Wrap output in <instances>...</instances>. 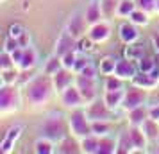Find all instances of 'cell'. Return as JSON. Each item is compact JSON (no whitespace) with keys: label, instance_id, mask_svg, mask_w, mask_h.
I'll return each instance as SVG.
<instances>
[{"label":"cell","instance_id":"e0dca14e","mask_svg":"<svg viewBox=\"0 0 159 154\" xmlns=\"http://www.w3.org/2000/svg\"><path fill=\"white\" fill-rule=\"evenodd\" d=\"M132 84L134 86H139V88H143V90H147V88H154L156 84H157V81L152 77L150 73H147V72H141V73H136L132 79Z\"/></svg>","mask_w":159,"mask_h":154},{"label":"cell","instance_id":"8fae6325","mask_svg":"<svg viewBox=\"0 0 159 154\" xmlns=\"http://www.w3.org/2000/svg\"><path fill=\"white\" fill-rule=\"evenodd\" d=\"M52 82H54V86H56V90L57 91H63V90H66L70 84H72V75H70V72H68V68H59L57 72L52 75Z\"/></svg>","mask_w":159,"mask_h":154},{"label":"cell","instance_id":"ac0fdd59","mask_svg":"<svg viewBox=\"0 0 159 154\" xmlns=\"http://www.w3.org/2000/svg\"><path fill=\"white\" fill-rule=\"evenodd\" d=\"M129 136H130V140H132L134 147H138V149H145V145H147V134L143 133L141 125H132L130 131H129Z\"/></svg>","mask_w":159,"mask_h":154},{"label":"cell","instance_id":"7bdbcfd3","mask_svg":"<svg viewBox=\"0 0 159 154\" xmlns=\"http://www.w3.org/2000/svg\"><path fill=\"white\" fill-rule=\"evenodd\" d=\"M138 4H139V9H143V11H152V9H156L157 0H138Z\"/></svg>","mask_w":159,"mask_h":154},{"label":"cell","instance_id":"f907efd6","mask_svg":"<svg viewBox=\"0 0 159 154\" xmlns=\"http://www.w3.org/2000/svg\"><path fill=\"white\" fill-rule=\"evenodd\" d=\"M156 9H157V11H159V0H157V4H156Z\"/></svg>","mask_w":159,"mask_h":154},{"label":"cell","instance_id":"5bb4252c","mask_svg":"<svg viewBox=\"0 0 159 154\" xmlns=\"http://www.w3.org/2000/svg\"><path fill=\"white\" fill-rule=\"evenodd\" d=\"M109 34H111V29H109V23L106 22H98L91 25V29H89V34L88 36L91 38L93 41H104V40H107Z\"/></svg>","mask_w":159,"mask_h":154},{"label":"cell","instance_id":"cb8c5ba5","mask_svg":"<svg viewBox=\"0 0 159 154\" xmlns=\"http://www.w3.org/2000/svg\"><path fill=\"white\" fill-rule=\"evenodd\" d=\"M141 129L143 133L147 134V138H159V127H157V120H154V118H147L143 124H141Z\"/></svg>","mask_w":159,"mask_h":154},{"label":"cell","instance_id":"2e32d148","mask_svg":"<svg viewBox=\"0 0 159 154\" xmlns=\"http://www.w3.org/2000/svg\"><path fill=\"white\" fill-rule=\"evenodd\" d=\"M84 23H86V18H82L79 13H75V15L70 18V22H68V32H70L73 38L80 36L82 30H84Z\"/></svg>","mask_w":159,"mask_h":154},{"label":"cell","instance_id":"8d00e7d4","mask_svg":"<svg viewBox=\"0 0 159 154\" xmlns=\"http://www.w3.org/2000/svg\"><path fill=\"white\" fill-rule=\"evenodd\" d=\"M23 32H25V29H23V25H20V23H13V25H9V30H7V36L11 38H22Z\"/></svg>","mask_w":159,"mask_h":154},{"label":"cell","instance_id":"277c9868","mask_svg":"<svg viewBox=\"0 0 159 154\" xmlns=\"http://www.w3.org/2000/svg\"><path fill=\"white\" fill-rule=\"evenodd\" d=\"M75 84H77V88H79L82 99H84L86 102H93L95 95H97V91H95V79H93V77H86V75H80V73H79V77H77Z\"/></svg>","mask_w":159,"mask_h":154},{"label":"cell","instance_id":"6da1fadb","mask_svg":"<svg viewBox=\"0 0 159 154\" xmlns=\"http://www.w3.org/2000/svg\"><path fill=\"white\" fill-rule=\"evenodd\" d=\"M54 84V82H52ZM52 84L48 79H45V77H38L34 81L30 82L29 86V91H27V97H29V100L32 104H43L48 95H50V88Z\"/></svg>","mask_w":159,"mask_h":154},{"label":"cell","instance_id":"ba28073f","mask_svg":"<svg viewBox=\"0 0 159 154\" xmlns=\"http://www.w3.org/2000/svg\"><path fill=\"white\" fill-rule=\"evenodd\" d=\"M111 111L107 106H106V102H93L91 106H89V110L86 111L88 113V118L93 122V120H109L111 118Z\"/></svg>","mask_w":159,"mask_h":154},{"label":"cell","instance_id":"7402d4cb","mask_svg":"<svg viewBox=\"0 0 159 154\" xmlns=\"http://www.w3.org/2000/svg\"><path fill=\"white\" fill-rule=\"evenodd\" d=\"M116 63H118L116 58L106 56V58L100 61V65H98V72H100L102 75H113V73H115V68H116Z\"/></svg>","mask_w":159,"mask_h":154},{"label":"cell","instance_id":"c3c4849f","mask_svg":"<svg viewBox=\"0 0 159 154\" xmlns=\"http://www.w3.org/2000/svg\"><path fill=\"white\" fill-rule=\"evenodd\" d=\"M148 73H150V75L154 77V79H156V81H159V63H156V66H154V68H152Z\"/></svg>","mask_w":159,"mask_h":154},{"label":"cell","instance_id":"9a60e30c","mask_svg":"<svg viewBox=\"0 0 159 154\" xmlns=\"http://www.w3.org/2000/svg\"><path fill=\"white\" fill-rule=\"evenodd\" d=\"M123 99H125L123 90H115V91H106L104 93V102H106L109 110H115L120 104H123Z\"/></svg>","mask_w":159,"mask_h":154},{"label":"cell","instance_id":"484cf974","mask_svg":"<svg viewBox=\"0 0 159 154\" xmlns=\"http://www.w3.org/2000/svg\"><path fill=\"white\" fill-rule=\"evenodd\" d=\"M98 142L97 134H88L82 138V151L84 152H98Z\"/></svg>","mask_w":159,"mask_h":154},{"label":"cell","instance_id":"ab89813d","mask_svg":"<svg viewBox=\"0 0 159 154\" xmlns=\"http://www.w3.org/2000/svg\"><path fill=\"white\" fill-rule=\"evenodd\" d=\"M9 68H15V61H13V56L9 52L4 50V54H2V70H9Z\"/></svg>","mask_w":159,"mask_h":154},{"label":"cell","instance_id":"ffe728a7","mask_svg":"<svg viewBox=\"0 0 159 154\" xmlns=\"http://www.w3.org/2000/svg\"><path fill=\"white\" fill-rule=\"evenodd\" d=\"M36 61H38L36 50H34L32 47H25V49H23V58H22V61H20V68H22V70H29V68H32V66L36 65Z\"/></svg>","mask_w":159,"mask_h":154},{"label":"cell","instance_id":"d6a6232c","mask_svg":"<svg viewBox=\"0 0 159 154\" xmlns=\"http://www.w3.org/2000/svg\"><path fill=\"white\" fill-rule=\"evenodd\" d=\"M59 68H63V61H61V59H59V56L56 54L54 58L48 59V63H47V66H45V73L54 75V73L59 70Z\"/></svg>","mask_w":159,"mask_h":154},{"label":"cell","instance_id":"4316f807","mask_svg":"<svg viewBox=\"0 0 159 154\" xmlns=\"http://www.w3.org/2000/svg\"><path fill=\"white\" fill-rule=\"evenodd\" d=\"M34 151H36L38 154H52L54 152V145H52V140L50 138H39L34 143Z\"/></svg>","mask_w":159,"mask_h":154},{"label":"cell","instance_id":"30bf717a","mask_svg":"<svg viewBox=\"0 0 159 154\" xmlns=\"http://www.w3.org/2000/svg\"><path fill=\"white\" fill-rule=\"evenodd\" d=\"M102 16H104V13H102V2H100V0H91V2H89V6L86 7V15H84L86 23L95 25V23L100 22Z\"/></svg>","mask_w":159,"mask_h":154},{"label":"cell","instance_id":"f35d334b","mask_svg":"<svg viewBox=\"0 0 159 154\" xmlns=\"http://www.w3.org/2000/svg\"><path fill=\"white\" fill-rule=\"evenodd\" d=\"M97 70H98V66H95L93 63H91V61H89V63H88L86 66H84V68H82V70H80V75H86V77H97Z\"/></svg>","mask_w":159,"mask_h":154},{"label":"cell","instance_id":"7a4b0ae2","mask_svg":"<svg viewBox=\"0 0 159 154\" xmlns=\"http://www.w3.org/2000/svg\"><path fill=\"white\" fill-rule=\"evenodd\" d=\"M89 118H88V113L86 111H75L72 113V117H70V127H72V131L75 136H80V138H84L88 134H93L91 131V124L88 122Z\"/></svg>","mask_w":159,"mask_h":154},{"label":"cell","instance_id":"52a82bcc","mask_svg":"<svg viewBox=\"0 0 159 154\" xmlns=\"http://www.w3.org/2000/svg\"><path fill=\"white\" fill-rule=\"evenodd\" d=\"M61 99H63V104H65L66 108H77V106H80V102L84 100L82 95H80L79 88H77V84H75V86L70 84L66 90H63V91H61Z\"/></svg>","mask_w":159,"mask_h":154},{"label":"cell","instance_id":"60d3db41","mask_svg":"<svg viewBox=\"0 0 159 154\" xmlns=\"http://www.w3.org/2000/svg\"><path fill=\"white\" fill-rule=\"evenodd\" d=\"M4 47H6V49H4L6 52H13V50H16V49L20 47V41H18L16 38L7 36V38H6V43H4Z\"/></svg>","mask_w":159,"mask_h":154},{"label":"cell","instance_id":"d590c367","mask_svg":"<svg viewBox=\"0 0 159 154\" xmlns=\"http://www.w3.org/2000/svg\"><path fill=\"white\" fill-rule=\"evenodd\" d=\"M16 81V72L15 68H9V70H2V86H7L11 82Z\"/></svg>","mask_w":159,"mask_h":154},{"label":"cell","instance_id":"4fadbf2b","mask_svg":"<svg viewBox=\"0 0 159 154\" xmlns=\"http://www.w3.org/2000/svg\"><path fill=\"white\" fill-rule=\"evenodd\" d=\"M16 104H18L16 91L13 88L2 86V93H0V108H2V111H7L9 108H15Z\"/></svg>","mask_w":159,"mask_h":154},{"label":"cell","instance_id":"603a6c76","mask_svg":"<svg viewBox=\"0 0 159 154\" xmlns=\"http://www.w3.org/2000/svg\"><path fill=\"white\" fill-rule=\"evenodd\" d=\"M143 54H145L143 47L141 45H134V43H127L125 50H123V56L127 59H132V61H139L143 58Z\"/></svg>","mask_w":159,"mask_h":154},{"label":"cell","instance_id":"5b68a950","mask_svg":"<svg viewBox=\"0 0 159 154\" xmlns=\"http://www.w3.org/2000/svg\"><path fill=\"white\" fill-rule=\"evenodd\" d=\"M145 91L139 90V86L130 88L129 91H125V99H123V108L125 110H134L138 106H143L145 104Z\"/></svg>","mask_w":159,"mask_h":154},{"label":"cell","instance_id":"83f0119b","mask_svg":"<svg viewBox=\"0 0 159 154\" xmlns=\"http://www.w3.org/2000/svg\"><path fill=\"white\" fill-rule=\"evenodd\" d=\"M109 129H111V125L106 120H93L91 122V131L97 136H106V134H109Z\"/></svg>","mask_w":159,"mask_h":154},{"label":"cell","instance_id":"681fc988","mask_svg":"<svg viewBox=\"0 0 159 154\" xmlns=\"http://www.w3.org/2000/svg\"><path fill=\"white\" fill-rule=\"evenodd\" d=\"M152 43H154V49H156V52L159 54V32H156V34L152 36Z\"/></svg>","mask_w":159,"mask_h":154},{"label":"cell","instance_id":"d4e9b609","mask_svg":"<svg viewBox=\"0 0 159 154\" xmlns=\"http://www.w3.org/2000/svg\"><path fill=\"white\" fill-rule=\"evenodd\" d=\"M116 143L115 140L111 138V136H100V142H98V154H111L116 151Z\"/></svg>","mask_w":159,"mask_h":154},{"label":"cell","instance_id":"d6986e66","mask_svg":"<svg viewBox=\"0 0 159 154\" xmlns=\"http://www.w3.org/2000/svg\"><path fill=\"white\" fill-rule=\"evenodd\" d=\"M72 47H73V36L70 34V32H63V34H61V38H59V41H57L56 54L61 58V56H65L66 52L72 50Z\"/></svg>","mask_w":159,"mask_h":154},{"label":"cell","instance_id":"816d5d0a","mask_svg":"<svg viewBox=\"0 0 159 154\" xmlns=\"http://www.w3.org/2000/svg\"><path fill=\"white\" fill-rule=\"evenodd\" d=\"M156 152H159V149H157V151H156Z\"/></svg>","mask_w":159,"mask_h":154},{"label":"cell","instance_id":"bcb514c9","mask_svg":"<svg viewBox=\"0 0 159 154\" xmlns=\"http://www.w3.org/2000/svg\"><path fill=\"white\" fill-rule=\"evenodd\" d=\"M148 117L154 118V120H159V106H152V108H148Z\"/></svg>","mask_w":159,"mask_h":154},{"label":"cell","instance_id":"8992f818","mask_svg":"<svg viewBox=\"0 0 159 154\" xmlns=\"http://www.w3.org/2000/svg\"><path fill=\"white\" fill-rule=\"evenodd\" d=\"M23 127L22 125H13L11 129H9L6 134H4V138H2V143H0V151L4 154H7L13 151V147H15V142L20 138V134H22Z\"/></svg>","mask_w":159,"mask_h":154},{"label":"cell","instance_id":"9c48e42d","mask_svg":"<svg viewBox=\"0 0 159 154\" xmlns=\"http://www.w3.org/2000/svg\"><path fill=\"white\" fill-rule=\"evenodd\" d=\"M115 75L122 77V79H132L136 75V66L132 63V59H118L115 68Z\"/></svg>","mask_w":159,"mask_h":154},{"label":"cell","instance_id":"7dc6e473","mask_svg":"<svg viewBox=\"0 0 159 154\" xmlns=\"http://www.w3.org/2000/svg\"><path fill=\"white\" fill-rule=\"evenodd\" d=\"M18 41H20V47H29V43H30V36H27V30L23 32V36L22 38H18Z\"/></svg>","mask_w":159,"mask_h":154},{"label":"cell","instance_id":"74e56055","mask_svg":"<svg viewBox=\"0 0 159 154\" xmlns=\"http://www.w3.org/2000/svg\"><path fill=\"white\" fill-rule=\"evenodd\" d=\"M156 66V61H152V59H148V58H141L139 59V63H138V68L141 70V72H150L152 68Z\"/></svg>","mask_w":159,"mask_h":154},{"label":"cell","instance_id":"f1b7e54d","mask_svg":"<svg viewBox=\"0 0 159 154\" xmlns=\"http://www.w3.org/2000/svg\"><path fill=\"white\" fill-rule=\"evenodd\" d=\"M132 147H134V143H132V140H130L129 133H125V134H122L120 140H118L116 152H130V151H132Z\"/></svg>","mask_w":159,"mask_h":154},{"label":"cell","instance_id":"b9f144b4","mask_svg":"<svg viewBox=\"0 0 159 154\" xmlns=\"http://www.w3.org/2000/svg\"><path fill=\"white\" fill-rule=\"evenodd\" d=\"M91 49H93V40H91L89 36L82 38V40L79 41V50L80 52H89Z\"/></svg>","mask_w":159,"mask_h":154},{"label":"cell","instance_id":"f6af8a7d","mask_svg":"<svg viewBox=\"0 0 159 154\" xmlns=\"http://www.w3.org/2000/svg\"><path fill=\"white\" fill-rule=\"evenodd\" d=\"M89 63V59H86V58H77L75 59V65H73V70H77V72H80L84 66Z\"/></svg>","mask_w":159,"mask_h":154},{"label":"cell","instance_id":"f546056e","mask_svg":"<svg viewBox=\"0 0 159 154\" xmlns=\"http://www.w3.org/2000/svg\"><path fill=\"white\" fill-rule=\"evenodd\" d=\"M134 2L132 0H120L118 7H116V15L118 16H130V13L134 11Z\"/></svg>","mask_w":159,"mask_h":154},{"label":"cell","instance_id":"e575fe53","mask_svg":"<svg viewBox=\"0 0 159 154\" xmlns=\"http://www.w3.org/2000/svg\"><path fill=\"white\" fill-rule=\"evenodd\" d=\"M75 59H77V56H75V52H73V50L66 52L65 56H61L63 66H65V68H68V70H73V65H75Z\"/></svg>","mask_w":159,"mask_h":154},{"label":"cell","instance_id":"ee69618b","mask_svg":"<svg viewBox=\"0 0 159 154\" xmlns=\"http://www.w3.org/2000/svg\"><path fill=\"white\" fill-rule=\"evenodd\" d=\"M9 54L13 56V61H15L16 65H20V61H22V58H23V47H18L16 50L9 52Z\"/></svg>","mask_w":159,"mask_h":154},{"label":"cell","instance_id":"4dcf8cb0","mask_svg":"<svg viewBox=\"0 0 159 154\" xmlns=\"http://www.w3.org/2000/svg\"><path fill=\"white\" fill-rule=\"evenodd\" d=\"M122 77H118V75H107V79H106V91H115V90H123V84H122Z\"/></svg>","mask_w":159,"mask_h":154},{"label":"cell","instance_id":"44dd1931","mask_svg":"<svg viewBox=\"0 0 159 154\" xmlns=\"http://www.w3.org/2000/svg\"><path fill=\"white\" fill-rule=\"evenodd\" d=\"M130 124L132 125H141L148 118V108H145V106H138L134 110H130Z\"/></svg>","mask_w":159,"mask_h":154},{"label":"cell","instance_id":"1f68e13d","mask_svg":"<svg viewBox=\"0 0 159 154\" xmlns=\"http://www.w3.org/2000/svg\"><path fill=\"white\" fill-rule=\"evenodd\" d=\"M130 22L134 23V25H147L148 22V18H147V11L143 9H134L132 13H130Z\"/></svg>","mask_w":159,"mask_h":154},{"label":"cell","instance_id":"836d02e7","mask_svg":"<svg viewBox=\"0 0 159 154\" xmlns=\"http://www.w3.org/2000/svg\"><path fill=\"white\" fill-rule=\"evenodd\" d=\"M116 7H118V4L115 6V0H102V13H104L106 18H109V16L115 15Z\"/></svg>","mask_w":159,"mask_h":154},{"label":"cell","instance_id":"3957f363","mask_svg":"<svg viewBox=\"0 0 159 154\" xmlns=\"http://www.w3.org/2000/svg\"><path fill=\"white\" fill-rule=\"evenodd\" d=\"M43 133H45V136L50 140H63L65 138V125L61 122V118L59 117L47 118L43 124Z\"/></svg>","mask_w":159,"mask_h":154},{"label":"cell","instance_id":"7c38bea8","mask_svg":"<svg viewBox=\"0 0 159 154\" xmlns=\"http://www.w3.org/2000/svg\"><path fill=\"white\" fill-rule=\"evenodd\" d=\"M118 34H120V40H122L123 43H134L138 41V38H139V32L138 29L134 27V23H122L120 25V29H118Z\"/></svg>","mask_w":159,"mask_h":154}]
</instances>
